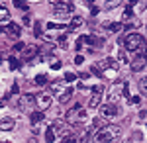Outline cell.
<instances>
[{"label": "cell", "mask_w": 147, "mask_h": 143, "mask_svg": "<svg viewBox=\"0 0 147 143\" xmlns=\"http://www.w3.org/2000/svg\"><path fill=\"white\" fill-rule=\"evenodd\" d=\"M124 20H131L134 18V10L129 8V6H125V10H124V16H122Z\"/></svg>", "instance_id": "cb8c5ba5"}, {"label": "cell", "mask_w": 147, "mask_h": 143, "mask_svg": "<svg viewBox=\"0 0 147 143\" xmlns=\"http://www.w3.org/2000/svg\"><path fill=\"white\" fill-rule=\"evenodd\" d=\"M51 69H53V71H59V69H61V61L53 57V59H51Z\"/></svg>", "instance_id": "83f0119b"}, {"label": "cell", "mask_w": 147, "mask_h": 143, "mask_svg": "<svg viewBox=\"0 0 147 143\" xmlns=\"http://www.w3.org/2000/svg\"><path fill=\"white\" fill-rule=\"evenodd\" d=\"M24 24H26V26H30V24H32V16H30V14H26V16H24Z\"/></svg>", "instance_id": "74e56055"}, {"label": "cell", "mask_w": 147, "mask_h": 143, "mask_svg": "<svg viewBox=\"0 0 147 143\" xmlns=\"http://www.w3.org/2000/svg\"><path fill=\"white\" fill-rule=\"evenodd\" d=\"M4 143H10V141H4Z\"/></svg>", "instance_id": "ee69618b"}, {"label": "cell", "mask_w": 147, "mask_h": 143, "mask_svg": "<svg viewBox=\"0 0 147 143\" xmlns=\"http://www.w3.org/2000/svg\"><path fill=\"white\" fill-rule=\"evenodd\" d=\"M73 80H77V75L75 73H65V82H73Z\"/></svg>", "instance_id": "4dcf8cb0"}, {"label": "cell", "mask_w": 147, "mask_h": 143, "mask_svg": "<svg viewBox=\"0 0 147 143\" xmlns=\"http://www.w3.org/2000/svg\"><path fill=\"white\" fill-rule=\"evenodd\" d=\"M34 33L37 35V37L41 35V24H39V22H35V26H34Z\"/></svg>", "instance_id": "d6a6232c"}, {"label": "cell", "mask_w": 147, "mask_h": 143, "mask_svg": "<svg viewBox=\"0 0 147 143\" xmlns=\"http://www.w3.org/2000/svg\"><path fill=\"white\" fill-rule=\"evenodd\" d=\"M8 65H10L12 71H18V69H20V61H18L16 57H10V59H8Z\"/></svg>", "instance_id": "7402d4cb"}, {"label": "cell", "mask_w": 147, "mask_h": 143, "mask_svg": "<svg viewBox=\"0 0 147 143\" xmlns=\"http://www.w3.org/2000/svg\"><path fill=\"white\" fill-rule=\"evenodd\" d=\"M129 102H131V104H141V96H131Z\"/></svg>", "instance_id": "d590c367"}, {"label": "cell", "mask_w": 147, "mask_h": 143, "mask_svg": "<svg viewBox=\"0 0 147 143\" xmlns=\"http://www.w3.org/2000/svg\"><path fill=\"white\" fill-rule=\"evenodd\" d=\"M73 12H75V6H73L71 2H63L61 6L55 8V18L61 20V22H65V20H69V16H71Z\"/></svg>", "instance_id": "52a82bcc"}, {"label": "cell", "mask_w": 147, "mask_h": 143, "mask_svg": "<svg viewBox=\"0 0 147 143\" xmlns=\"http://www.w3.org/2000/svg\"><path fill=\"white\" fill-rule=\"evenodd\" d=\"M71 96H73V88L67 86L65 90H61V92L57 94V102H59V104H65V102H67Z\"/></svg>", "instance_id": "7c38bea8"}, {"label": "cell", "mask_w": 147, "mask_h": 143, "mask_svg": "<svg viewBox=\"0 0 147 143\" xmlns=\"http://www.w3.org/2000/svg\"><path fill=\"white\" fill-rule=\"evenodd\" d=\"M145 32H147V26H145Z\"/></svg>", "instance_id": "7bdbcfd3"}, {"label": "cell", "mask_w": 147, "mask_h": 143, "mask_svg": "<svg viewBox=\"0 0 147 143\" xmlns=\"http://www.w3.org/2000/svg\"><path fill=\"white\" fill-rule=\"evenodd\" d=\"M59 45H61V47H67V35H61V37H59Z\"/></svg>", "instance_id": "e575fe53"}, {"label": "cell", "mask_w": 147, "mask_h": 143, "mask_svg": "<svg viewBox=\"0 0 147 143\" xmlns=\"http://www.w3.org/2000/svg\"><path fill=\"white\" fill-rule=\"evenodd\" d=\"M65 121H69L73 127H75V125L80 127V125H84V123L88 121V112H84L80 106H73V108L65 114Z\"/></svg>", "instance_id": "3957f363"}, {"label": "cell", "mask_w": 147, "mask_h": 143, "mask_svg": "<svg viewBox=\"0 0 147 143\" xmlns=\"http://www.w3.org/2000/svg\"><path fill=\"white\" fill-rule=\"evenodd\" d=\"M98 106H100V94H98V92H94V94L90 96V100H88V108L94 110V108H98Z\"/></svg>", "instance_id": "2e32d148"}, {"label": "cell", "mask_w": 147, "mask_h": 143, "mask_svg": "<svg viewBox=\"0 0 147 143\" xmlns=\"http://www.w3.org/2000/svg\"><path fill=\"white\" fill-rule=\"evenodd\" d=\"M63 2H67V0H49V4H51L53 8H57V6H61Z\"/></svg>", "instance_id": "836d02e7"}, {"label": "cell", "mask_w": 147, "mask_h": 143, "mask_svg": "<svg viewBox=\"0 0 147 143\" xmlns=\"http://www.w3.org/2000/svg\"><path fill=\"white\" fill-rule=\"evenodd\" d=\"M34 106H35V96H32V94H24V96H20V100H18L20 112L32 114V112H34Z\"/></svg>", "instance_id": "8992f818"}, {"label": "cell", "mask_w": 147, "mask_h": 143, "mask_svg": "<svg viewBox=\"0 0 147 143\" xmlns=\"http://www.w3.org/2000/svg\"><path fill=\"white\" fill-rule=\"evenodd\" d=\"M137 4V0H127V6H129V8H131V6H136Z\"/></svg>", "instance_id": "60d3db41"}, {"label": "cell", "mask_w": 147, "mask_h": 143, "mask_svg": "<svg viewBox=\"0 0 147 143\" xmlns=\"http://www.w3.org/2000/svg\"><path fill=\"white\" fill-rule=\"evenodd\" d=\"M104 28H108V30H110V32H120V30H122V24H104Z\"/></svg>", "instance_id": "603a6c76"}, {"label": "cell", "mask_w": 147, "mask_h": 143, "mask_svg": "<svg viewBox=\"0 0 147 143\" xmlns=\"http://www.w3.org/2000/svg\"><path fill=\"white\" fill-rule=\"evenodd\" d=\"M61 143H79V137L69 135V137H65V139H61Z\"/></svg>", "instance_id": "f1b7e54d"}, {"label": "cell", "mask_w": 147, "mask_h": 143, "mask_svg": "<svg viewBox=\"0 0 147 143\" xmlns=\"http://www.w3.org/2000/svg\"><path fill=\"white\" fill-rule=\"evenodd\" d=\"M24 49H26V45H24V43H22V41H18V43L14 45V51H18V53H22Z\"/></svg>", "instance_id": "1f68e13d"}, {"label": "cell", "mask_w": 147, "mask_h": 143, "mask_svg": "<svg viewBox=\"0 0 147 143\" xmlns=\"http://www.w3.org/2000/svg\"><path fill=\"white\" fill-rule=\"evenodd\" d=\"M49 88L55 92V96L61 92V90H65V82L63 80H55V82H49Z\"/></svg>", "instance_id": "9a60e30c"}, {"label": "cell", "mask_w": 147, "mask_h": 143, "mask_svg": "<svg viewBox=\"0 0 147 143\" xmlns=\"http://www.w3.org/2000/svg\"><path fill=\"white\" fill-rule=\"evenodd\" d=\"M51 125H53V130H55L59 139H65V137H69V135H73V133H71L73 132V125H71L69 121H65V120H57V121H53Z\"/></svg>", "instance_id": "277c9868"}, {"label": "cell", "mask_w": 147, "mask_h": 143, "mask_svg": "<svg viewBox=\"0 0 147 143\" xmlns=\"http://www.w3.org/2000/svg\"><path fill=\"white\" fill-rule=\"evenodd\" d=\"M120 135V125L116 123H108L100 130H96L92 135V143H112L116 137Z\"/></svg>", "instance_id": "7a4b0ae2"}, {"label": "cell", "mask_w": 147, "mask_h": 143, "mask_svg": "<svg viewBox=\"0 0 147 143\" xmlns=\"http://www.w3.org/2000/svg\"><path fill=\"white\" fill-rule=\"evenodd\" d=\"M92 2H94V0H82V4H84V6H90V8H92Z\"/></svg>", "instance_id": "ab89813d"}, {"label": "cell", "mask_w": 147, "mask_h": 143, "mask_svg": "<svg viewBox=\"0 0 147 143\" xmlns=\"http://www.w3.org/2000/svg\"><path fill=\"white\" fill-rule=\"evenodd\" d=\"M35 106H37L39 110H47V108L51 106V94H47V92L35 94Z\"/></svg>", "instance_id": "ba28073f"}, {"label": "cell", "mask_w": 147, "mask_h": 143, "mask_svg": "<svg viewBox=\"0 0 147 143\" xmlns=\"http://www.w3.org/2000/svg\"><path fill=\"white\" fill-rule=\"evenodd\" d=\"M82 18H80V16H77V18H73V20H71V24H69V30H71V32H75V30H77V28H80V26H82Z\"/></svg>", "instance_id": "ac0fdd59"}, {"label": "cell", "mask_w": 147, "mask_h": 143, "mask_svg": "<svg viewBox=\"0 0 147 143\" xmlns=\"http://www.w3.org/2000/svg\"><path fill=\"white\" fill-rule=\"evenodd\" d=\"M43 118H45V114H43V112H32V114H30V120H32L34 125H37L39 121H43Z\"/></svg>", "instance_id": "e0dca14e"}, {"label": "cell", "mask_w": 147, "mask_h": 143, "mask_svg": "<svg viewBox=\"0 0 147 143\" xmlns=\"http://www.w3.org/2000/svg\"><path fill=\"white\" fill-rule=\"evenodd\" d=\"M118 61H124V63L127 61V53H125L124 49H120V51H118Z\"/></svg>", "instance_id": "f546056e"}, {"label": "cell", "mask_w": 147, "mask_h": 143, "mask_svg": "<svg viewBox=\"0 0 147 143\" xmlns=\"http://www.w3.org/2000/svg\"><path fill=\"white\" fill-rule=\"evenodd\" d=\"M82 61H84V57H82V55H75V65H80Z\"/></svg>", "instance_id": "8d00e7d4"}, {"label": "cell", "mask_w": 147, "mask_h": 143, "mask_svg": "<svg viewBox=\"0 0 147 143\" xmlns=\"http://www.w3.org/2000/svg\"><path fill=\"white\" fill-rule=\"evenodd\" d=\"M6 106V100H0V108H4Z\"/></svg>", "instance_id": "b9f144b4"}, {"label": "cell", "mask_w": 147, "mask_h": 143, "mask_svg": "<svg viewBox=\"0 0 147 143\" xmlns=\"http://www.w3.org/2000/svg\"><path fill=\"white\" fill-rule=\"evenodd\" d=\"M116 114H118L116 104H110V102H108V104L100 106V116H102V118H108V120H110V118H114Z\"/></svg>", "instance_id": "30bf717a"}, {"label": "cell", "mask_w": 147, "mask_h": 143, "mask_svg": "<svg viewBox=\"0 0 147 143\" xmlns=\"http://www.w3.org/2000/svg\"><path fill=\"white\" fill-rule=\"evenodd\" d=\"M22 53H24L26 59H32V57H35V53H37V47H34V45H32V47H26Z\"/></svg>", "instance_id": "d6986e66"}, {"label": "cell", "mask_w": 147, "mask_h": 143, "mask_svg": "<svg viewBox=\"0 0 147 143\" xmlns=\"http://www.w3.org/2000/svg\"><path fill=\"white\" fill-rule=\"evenodd\" d=\"M34 82L37 84V86H45L47 82H49V78H47V75H37Z\"/></svg>", "instance_id": "ffe728a7"}, {"label": "cell", "mask_w": 147, "mask_h": 143, "mask_svg": "<svg viewBox=\"0 0 147 143\" xmlns=\"http://www.w3.org/2000/svg\"><path fill=\"white\" fill-rule=\"evenodd\" d=\"M141 90H143V92L147 94V77L143 78V80H141Z\"/></svg>", "instance_id": "f35d334b"}, {"label": "cell", "mask_w": 147, "mask_h": 143, "mask_svg": "<svg viewBox=\"0 0 147 143\" xmlns=\"http://www.w3.org/2000/svg\"><path fill=\"white\" fill-rule=\"evenodd\" d=\"M120 2H122V0H108V2H106V10H112V8H116Z\"/></svg>", "instance_id": "484cf974"}, {"label": "cell", "mask_w": 147, "mask_h": 143, "mask_svg": "<svg viewBox=\"0 0 147 143\" xmlns=\"http://www.w3.org/2000/svg\"><path fill=\"white\" fill-rule=\"evenodd\" d=\"M124 86L125 82H114L110 86V92H108V102L110 104H116L120 98H124Z\"/></svg>", "instance_id": "5b68a950"}, {"label": "cell", "mask_w": 147, "mask_h": 143, "mask_svg": "<svg viewBox=\"0 0 147 143\" xmlns=\"http://www.w3.org/2000/svg\"><path fill=\"white\" fill-rule=\"evenodd\" d=\"M14 127H16L14 118H0V130L2 132H12Z\"/></svg>", "instance_id": "8fae6325"}, {"label": "cell", "mask_w": 147, "mask_h": 143, "mask_svg": "<svg viewBox=\"0 0 147 143\" xmlns=\"http://www.w3.org/2000/svg\"><path fill=\"white\" fill-rule=\"evenodd\" d=\"M59 137H57L55 130H53V125H49V127H45V143H55Z\"/></svg>", "instance_id": "4fadbf2b"}, {"label": "cell", "mask_w": 147, "mask_h": 143, "mask_svg": "<svg viewBox=\"0 0 147 143\" xmlns=\"http://www.w3.org/2000/svg\"><path fill=\"white\" fill-rule=\"evenodd\" d=\"M145 67H147V55H136V59L131 61V71L134 73H139Z\"/></svg>", "instance_id": "9c48e42d"}, {"label": "cell", "mask_w": 147, "mask_h": 143, "mask_svg": "<svg viewBox=\"0 0 147 143\" xmlns=\"http://www.w3.org/2000/svg\"><path fill=\"white\" fill-rule=\"evenodd\" d=\"M8 20H10V12L4 6H0V22H8Z\"/></svg>", "instance_id": "44dd1931"}, {"label": "cell", "mask_w": 147, "mask_h": 143, "mask_svg": "<svg viewBox=\"0 0 147 143\" xmlns=\"http://www.w3.org/2000/svg\"><path fill=\"white\" fill-rule=\"evenodd\" d=\"M6 32L10 33L12 37H20V26L14 22H8V26H6Z\"/></svg>", "instance_id": "5bb4252c"}, {"label": "cell", "mask_w": 147, "mask_h": 143, "mask_svg": "<svg viewBox=\"0 0 147 143\" xmlns=\"http://www.w3.org/2000/svg\"><path fill=\"white\" fill-rule=\"evenodd\" d=\"M14 6H16L18 10H28V4H26L24 0H16V2H14Z\"/></svg>", "instance_id": "4316f807"}, {"label": "cell", "mask_w": 147, "mask_h": 143, "mask_svg": "<svg viewBox=\"0 0 147 143\" xmlns=\"http://www.w3.org/2000/svg\"><path fill=\"white\" fill-rule=\"evenodd\" d=\"M65 24H55V22H49L47 24V30H63Z\"/></svg>", "instance_id": "d4e9b609"}, {"label": "cell", "mask_w": 147, "mask_h": 143, "mask_svg": "<svg viewBox=\"0 0 147 143\" xmlns=\"http://www.w3.org/2000/svg\"><path fill=\"white\" fill-rule=\"evenodd\" d=\"M122 43H124L125 51H129V53H136V55H145V49H147V41L143 35H139V33H127L125 37L120 39Z\"/></svg>", "instance_id": "6da1fadb"}]
</instances>
